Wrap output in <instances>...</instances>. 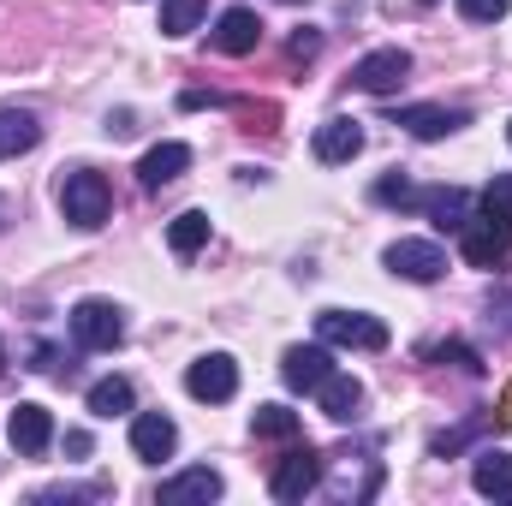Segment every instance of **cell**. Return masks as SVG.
I'll return each instance as SVG.
<instances>
[{
    "label": "cell",
    "instance_id": "1",
    "mask_svg": "<svg viewBox=\"0 0 512 506\" xmlns=\"http://www.w3.org/2000/svg\"><path fill=\"white\" fill-rule=\"evenodd\" d=\"M60 209H66V221H72V227L96 233V227L108 221V209H114V191H108V179H102V173L78 167V173H66V185H60Z\"/></svg>",
    "mask_w": 512,
    "mask_h": 506
},
{
    "label": "cell",
    "instance_id": "2",
    "mask_svg": "<svg viewBox=\"0 0 512 506\" xmlns=\"http://www.w3.org/2000/svg\"><path fill=\"white\" fill-rule=\"evenodd\" d=\"M316 334H322V346H346V352H382L387 346V322L370 310H322Z\"/></svg>",
    "mask_w": 512,
    "mask_h": 506
},
{
    "label": "cell",
    "instance_id": "3",
    "mask_svg": "<svg viewBox=\"0 0 512 506\" xmlns=\"http://www.w3.org/2000/svg\"><path fill=\"white\" fill-rule=\"evenodd\" d=\"M72 340H78L84 352H114V346L126 340V316H120V304H108V298H84V304H72Z\"/></svg>",
    "mask_w": 512,
    "mask_h": 506
},
{
    "label": "cell",
    "instance_id": "4",
    "mask_svg": "<svg viewBox=\"0 0 512 506\" xmlns=\"http://www.w3.org/2000/svg\"><path fill=\"white\" fill-rule=\"evenodd\" d=\"M507 251H512V221H501V215H471L459 227V256L471 268H495V262H507Z\"/></svg>",
    "mask_w": 512,
    "mask_h": 506
},
{
    "label": "cell",
    "instance_id": "5",
    "mask_svg": "<svg viewBox=\"0 0 512 506\" xmlns=\"http://www.w3.org/2000/svg\"><path fill=\"white\" fill-rule=\"evenodd\" d=\"M387 274H399V280H417V286H429V280H441L447 274V251L435 245V239H393L382 251Z\"/></svg>",
    "mask_w": 512,
    "mask_h": 506
},
{
    "label": "cell",
    "instance_id": "6",
    "mask_svg": "<svg viewBox=\"0 0 512 506\" xmlns=\"http://www.w3.org/2000/svg\"><path fill=\"white\" fill-rule=\"evenodd\" d=\"M185 393H191V399H203V405H221V399H233V393H239V364H233L227 352H209V358H197V364L185 370Z\"/></svg>",
    "mask_w": 512,
    "mask_h": 506
},
{
    "label": "cell",
    "instance_id": "7",
    "mask_svg": "<svg viewBox=\"0 0 512 506\" xmlns=\"http://www.w3.org/2000/svg\"><path fill=\"white\" fill-rule=\"evenodd\" d=\"M405 78H411V54H405V48H376V54H364V60L352 66V84L370 90V96H393Z\"/></svg>",
    "mask_w": 512,
    "mask_h": 506
},
{
    "label": "cell",
    "instance_id": "8",
    "mask_svg": "<svg viewBox=\"0 0 512 506\" xmlns=\"http://www.w3.org/2000/svg\"><path fill=\"white\" fill-rule=\"evenodd\" d=\"M173 447H179V423H173L167 411H137V417H131V453H137L143 465L173 459Z\"/></svg>",
    "mask_w": 512,
    "mask_h": 506
},
{
    "label": "cell",
    "instance_id": "9",
    "mask_svg": "<svg viewBox=\"0 0 512 506\" xmlns=\"http://www.w3.org/2000/svg\"><path fill=\"white\" fill-rule=\"evenodd\" d=\"M316 483H322V453H316V447H292V453L274 465V483H268V489H274V501H304Z\"/></svg>",
    "mask_w": 512,
    "mask_h": 506
},
{
    "label": "cell",
    "instance_id": "10",
    "mask_svg": "<svg viewBox=\"0 0 512 506\" xmlns=\"http://www.w3.org/2000/svg\"><path fill=\"white\" fill-rule=\"evenodd\" d=\"M256 42H262V18H256L251 6H227L215 18V30H209V48L215 54H251Z\"/></svg>",
    "mask_w": 512,
    "mask_h": 506
},
{
    "label": "cell",
    "instance_id": "11",
    "mask_svg": "<svg viewBox=\"0 0 512 506\" xmlns=\"http://www.w3.org/2000/svg\"><path fill=\"white\" fill-rule=\"evenodd\" d=\"M280 376H286V387H292V393H316L322 381L334 376V358H328V346H286Z\"/></svg>",
    "mask_w": 512,
    "mask_h": 506
},
{
    "label": "cell",
    "instance_id": "12",
    "mask_svg": "<svg viewBox=\"0 0 512 506\" xmlns=\"http://www.w3.org/2000/svg\"><path fill=\"white\" fill-rule=\"evenodd\" d=\"M358 155H364V126H358V120L334 114V120H322V126H316V161L346 167V161H358Z\"/></svg>",
    "mask_w": 512,
    "mask_h": 506
},
{
    "label": "cell",
    "instance_id": "13",
    "mask_svg": "<svg viewBox=\"0 0 512 506\" xmlns=\"http://www.w3.org/2000/svg\"><path fill=\"white\" fill-rule=\"evenodd\" d=\"M6 441L18 447V453H48V441H54V411L48 405H18L12 417H6Z\"/></svg>",
    "mask_w": 512,
    "mask_h": 506
},
{
    "label": "cell",
    "instance_id": "14",
    "mask_svg": "<svg viewBox=\"0 0 512 506\" xmlns=\"http://www.w3.org/2000/svg\"><path fill=\"white\" fill-rule=\"evenodd\" d=\"M209 501H221V471H209V465L179 471V477L161 483V506H209Z\"/></svg>",
    "mask_w": 512,
    "mask_h": 506
},
{
    "label": "cell",
    "instance_id": "15",
    "mask_svg": "<svg viewBox=\"0 0 512 506\" xmlns=\"http://www.w3.org/2000/svg\"><path fill=\"white\" fill-rule=\"evenodd\" d=\"M185 167H191V149L167 137V143H155V149L137 161V185H143V191H161V185H173Z\"/></svg>",
    "mask_w": 512,
    "mask_h": 506
},
{
    "label": "cell",
    "instance_id": "16",
    "mask_svg": "<svg viewBox=\"0 0 512 506\" xmlns=\"http://www.w3.org/2000/svg\"><path fill=\"white\" fill-rule=\"evenodd\" d=\"M393 126H405L411 137H447V131L471 126V114L465 108H399Z\"/></svg>",
    "mask_w": 512,
    "mask_h": 506
},
{
    "label": "cell",
    "instance_id": "17",
    "mask_svg": "<svg viewBox=\"0 0 512 506\" xmlns=\"http://www.w3.org/2000/svg\"><path fill=\"white\" fill-rule=\"evenodd\" d=\"M417 209H423V215H435V227H453V233H459V227L471 221V191L441 185V191H423V197H417Z\"/></svg>",
    "mask_w": 512,
    "mask_h": 506
},
{
    "label": "cell",
    "instance_id": "18",
    "mask_svg": "<svg viewBox=\"0 0 512 506\" xmlns=\"http://www.w3.org/2000/svg\"><path fill=\"white\" fill-rule=\"evenodd\" d=\"M316 405H322L328 417H340V423H346V417H352V411L364 405V381L346 376V370H334V376L316 387Z\"/></svg>",
    "mask_w": 512,
    "mask_h": 506
},
{
    "label": "cell",
    "instance_id": "19",
    "mask_svg": "<svg viewBox=\"0 0 512 506\" xmlns=\"http://www.w3.org/2000/svg\"><path fill=\"white\" fill-rule=\"evenodd\" d=\"M471 483H477V495H512V453H501V447H483L477 453V465H471Z\"/></svg>",
    "mask_w": 512,
    "mask_h": 506
},
{
    "label": "cell",
    "instance_id": "20",
    "mask_svg": "<svg viewBox=\"0 0 512 506\" xmlns=\"http://www.w3.org/2000/svg\"><path fill=\"white\" fill-rule=\"evenodd\" d=\"M167 245L173 256H197L209 245V215L203 209H185V215H173V227H167Z\"/></svg>",
    "mask_w": 512,
    "mask_h": 506
},
{
    "label": "cell",
    "instance_id": "21",
    "mask_svg": "<svg viewBox=\"0 0 512 506\" xmlns=\"http://www.w3.org/2000/svg\"><path fill=\"white\" fill-rule=\"evenodd\" d=\"M36 143H42V126L30 114H0V161H12V155H24Z\"/></svg>",
    "mask_w": 512,
    "mask_h": 506
},
{
    "label": "cell",
    "instance_id": "22",
    "mask_svg": "<svg viewBox=\"0 0 512 506\" xmlns=\"http://www.w3.org/2000/svg\"><path fill=\"white\" fill-rule=\"evenodd\" d=\"M131 399H137V393H131L126 376H108V381H96V387H90V411H96V417H126Z\"/></svg>",
    "mask_w": 512,
    "mask_h": 506
},
{
    "label": "cell",
    "instance_id": "23",
    "mask_svg": "<svg viewBox=\"0 0 512 506\" xmlns=\"http://www.w3.org/2000/svg\"><path fill=\"white\" fill-rule=\"evenodd\" d=\"M251 435L256 441H292V435H298V411H286V405H256Z\"/></svg>",
    "mask_w": 512,
    "mask_h": 506
},
{
    "label": "cell",
    "instance_id": "24",
    "mask_svg": "<svg viewBox=\"0 0 512 506\" xmlns=\"http://www.w3.org/2000/svg\"><path fill=\"white\" fill-rule=\"evenodd\" d=\"M209 0H161V36H191L203 24Z\"/></svg>",
    "mask_w": 512,
    "mask_h": 506
},
{
    "label": "cell",
    "instance_id": "25",
    "mask_svg": "<svg viewBox=\"0 0 512 506\" xmlns=\"http://www.w3.org/2000/svg\"><path fill=\"white\" fill-rule=\"evenodd\" d=\"M483 215H501V221H512V173H495L489 185H483Z\"/></svg>",
    "mask_w": 512,
    "mask_h": 506
},
{
    "label": "cell",
    "instance_id": "26",
    "mask_svg": "<svg viewBox=\"0 0 512 506\" xmlns=\"http://www.w3.org/2000/svg\"><path fill=\"white\" fill-rule=\"evenodd\" d=\"M417 197H423V191H411L405 179H376V203H387V209H393V203H399V209H417Z\"/></svg>",
    "mask_w": 512,
    "mask_h": 506
},
{
    "label": "cell",
    "instance_id": "27",
    "mask_svg": "<svg viewBox=\"0 0 512 506\" xmlns=\"http://www.w3.org/2000/svg\"><path fill=\"white\" fill-rule=\"evenodd\" d=\"M459 12H465L471 24H495V18L512 12V0H459Z\"/></svg>",
    "mask_w": 512,
    "mask_h": 506
},
{
    "label": "cell",
    "instance_id": "28",
    "mask_svg": "<svg viewBox=\"0 0 512 506\" xmlns=\"http://www.w3.org/2000/svg\"><path fill=\"white\" fill-rule=\"evenodd\" d=\"M435 358H453V364H459V370H471V376H483V358H477V352H471V346H441V352H435Z\"/></svg>",
    "mask_w": 512,
    "mask_h": 506
},
{
    "label": "cell",
    "instance_id": "29",
    "mask_svg": "<svg viewBox=\"0 0 512 506\" xmlns=\"http://www.w3.org/2000/svg\"><path fill=\"white\" fill-rule=\"evenodd\" d=\"M316 48H322V36H316V30H298V36H292V60H310Z\"/></svg>",
    "mask_w": 512,
    "mask_h": 506
},
{
    "label": "cell",
    "instance_id": "30",
    "mask_svg": "<svg viewBox=\"0 0 512 506\" xmlns=\"http://www.w3.org/2000/svg\"><path fill=\"white\" fill-rule=\"evenodd\" d=\"M495 423H512V387H507V399H501V411H495Z\"/></svg>",
    "mask_w": 512,
    "mask_h": 506
},
{
    "label": "cell",
    "instance_id": "31",
    "mask_svg": "<svg viewBox=\"0 0 512 506\" xmlns=\"http://www.w3.org/2000/svg\"><path fill=\"white\" fill-rule=\"evenodd\" d=\"M6 221H12V203H6V191H0V227H6Z\"/></svg>",
    "mask_w": 512,
    "mask_h": 506
},
{
    "label": "cell",
    "instance_id": "32",
    "mask_svg": "<svg viewBox=\"0 0 512 506\" xmlns=\"http://www.w3.org/2000/svg\"><path fill=\"white\" fill-rule=\"evenodd\" d=\"M0 376H6V346H0Z\"/></svg>",
    "mask_w": 512,
    "mask_h": 506
},
{
    "label": "cell",
    "instance_id": "33",
    "mask_svg": "<svg viewBox=\"0 0 512 506\" xmlns=\"http://www.w3.org/2000/svg\"><path fill=\"white\" fill-rule=\"evenodd\" d=\"M507 143H512V126H507Z\"/></svg>",
    "mask_w": 512,
    "mask_h": 506
},
{
    "label": "cell",
    "instance_id": "34",
    "mask_svg": "<svg viewBox=\"0 0 512 506\" xmlns=\"http://www.w3.org/2000/svg\"><path fill=\"white\" fill-rule=\"evenodd\" d=\"M292 6H304V0H292Z\"/></svg>",
    "mask_w": 512,
    "mask_h": 506
}]
</instances>
